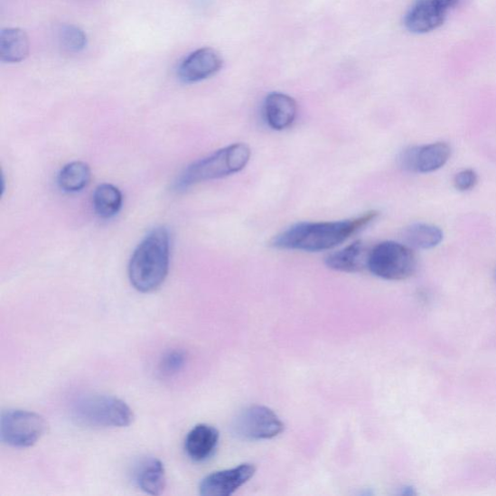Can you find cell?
Here are the masks:
<instances>
[{
    "instance_id": "cell-23",
    "label": "cell",
    "mask_w": 496,
    "mask_h": 496,
    "mask_svg": "<svg viewBox=\"0 0 496 496\" xmlns=\"http://www.w3.org/2000/svg\"><path fill=\"white\" fill-rule=\"evenodd\" d=\"M401 494H404V495H414V494H416V492H415V491H414L413 488H411V487H407V488H405L404 490H402Z\"/></svg>"
},
{
    "instance_id": "cell-11",
    "label": "cell",
    "mask_w": 496,
    "mask_h": 496,
    "mask_svg": "<svg viewBox=\"0 0 496 496\" xmlns=\"http://www.w3.org/2000/svg\"><path fill=\"white\" fill-rule=\"evenodd\" d=\"M223 66L220 53L212 48L199 49L179 66L178 77L184 84H195L216 75Z\"/></svg>"
},
{
    "instance_id": "cell-20",
    "label": "cell",
    "mask_w": 496,
    "mask_h": 496,
    "mask_svg": "<svg viewBox=\"0 0 496 496\" xmlns=\"http://www.w3.org/2000/svg\"><path fill=\"white\" fill-rule=\"evenodd\" d=\"M60 42L62 48L71 52L83 51L88 43L87 34L73 24L62 26L60 32Z\"/></svg>"
},
{
    "instance_id": "cell-2",
    "label": "cell",
    "mask_w": 496,
    "mask_h": 496,
    "mask_svg": "<svg viewBox=\"0 0 496 496\" xmlns=\"http://www.w3.org/2000/svg\"><path fill=\"white\" fill-rule=\"evenodd\" d=\"M171 238L166 227L154 228L134 250L128 265L130 284L151 293L164 284L169 273Z\"/></svg>"
},
{
    "instance_id": "cell-19",
    "label": "cell",
    "mask_w": 496,
    "mask_h": 496,
    "mask_svg": "<svg viewBox=\"0 0 496 496\" xmlns=\"http://www.w3.org/2000/svg\"><path fill=\"white\" fill-rule=\"evenodd\" d=\"M402 238L411 248L431 249L444 239V232L437 226L416 223L406 228Z\"/></svg>"
},
{
    "instance_id": "cell-21",
    "label": "cell",
    "mask_w": 496,
    "mask_h": 496,
    "mask_svg": "<svg viewBox=\"0 0 496 496\" xmlns=\"http://www.w3.org/2000/svg\"><path fill=\"white\" fill-rule=\"evenodd\" d=\"M185 360V355L182 351H170L161 359L160 370L167 375L176 374L183 369Z\"/></svg>"
},
{
    "instance_id": "cell-13",
    "label": "cell",
    "mask_w": 496,
    "mask_h": 496,
    "mask_svg": "<svg viewBox=\"0 0 496 496\" xmlns=\"http://www.w3.org/2000/svg\"><path fill=\"white\" fill-rule=\"evenodd\" d=\"M220 441V433L216 427L200 424L195 426L187 434L184 441V449L189 457L194 462H204L211 457L216 451Z\"/></svg>"
},
{
    "instance_id": "cell-15",
    "label": "cell",
    "mask_w": 496,
    "mask_h": 496,
    "mask_svg": "<svg viewBox=\"0 0 496 496\" xmlns=\"http://www.w3.org/2000/svg\"><path fill=\"white\" fill-rule=\"evenodd\" d=\"M136 482L141 491L160 495L166 488V471L163 462L151 458L143 461L136 471Z\"/></svg>"
},
{
    "instance_id": "cell-4",
    "label": "cell",
    "mask_w": 496,
    "mask_h": 496,
    "mask_svg": "<svg viewBox=\"0 0 496 496\" xmlns=\"http://www.w3.org/2000/svg\"><path fill=\"white\" fill-rule=\"evenodd\" d=\"M71 416L76 424L93 428L126 427L136 418L126 402L100 394L78 398L71 407Z\"/></svg>"
},
{
    "instance_id": "cell-8",
    "label": "cell",
    "mask_w": 496,
    "mask_h": 496,
    "mask_svg": "<svg viewBox=\"0 0 496 496\" xmlns=\"http://www.w3.org/2000/svg\"><path fill=\"white\" fill-rule=\"evenodd\" d=\"M233 430L246 440L272 439L285 431V424L272 409L253 406L238 415Z\"/></svg>"
},
{
    "instance_id": "cell-12",
    "label": "cell",
    "mask_w": 496,
    "mask_h": 496,
    "mask_svg": "<svg viewBox=\"0 0 496 496\" xmlns=\"http://www.w3.org/2000/svg\"><path fill=\"white\" fill-rule=\"evenodd\" d=\"M297 112V102L285 93L272 92L265 99V119L267 126L274 130L281 131L290 127Z\"/></svg>"
},
{
    "instance_id": "cell-17",
    "label": "cell",
    "mask_w": 496,
    "mask_h": 496,
    "mask_svg": "<svg viewBox=\"0 0 496 496\" xmlns=\"http://www.w3.org/2000/svg\"><path fill=\"white\" fill-rule=\"evenodd\" d=\"M91 180V170L83 161H73L61 168L58 176L60 190L65 193H78L86 189Z\"/></svg>"
},
{
    "instance_id": "cell-10",
    "label": "cell",
    "mask_w": 496,
    "mask_h": 496,
    "mask_svg": "<svg viewBox=\"0 0 496 496\" xmlns=\"http://www.w3.org/2000/svg\"><path fill=\"white\" fill-rule=\"evenodd\" d=\"M256 473L257 468L251 463L213 473L200 482L199 492L203 496H230L247 484Z\"/></svg>"
},
{
    "instance_id": "cell-6",
    "label": "cell",
    "mask_w": 496,
    "mask_h": 496,
    "mask_svg": "<svg viewBox=\"0 0 496 496\" xmlns=\"http://www.w3.org/2000/svg\"><path fill=\"white\" fill-rule=\"evenodd\" d=\"M47 432V422L35 412L9 409L0 419V437L13 448H30Z\"/></svg>"
},
{
    "instance_id": "cell-1",
    "label": "cell",
    "mask_w": 496,
    "mask_h": 496,
    "mask_svg": "<svg viewBox=\"0 0 496 496\" xmlns=\"http://www.w3.org/2000/svg\"><path fill=\"white\" fill-rule=\"evenodd\" d=\"M379 216L378 211H370L363 216L333 222H302L288 228L271 241L277 249L319 252L329 250L339 245Z\"/></svg>"
},
{
    "instance_id": "cell-22",
    "label": "cell",
    "mask_w": 496,
    "mask_h": 496,
    "mask_svg": "<svg viewBox=\"0 0 496 496\" xmlns=\"http://www.w3.org/2000/svg\"><path fill=\"white\" fill-rule=\"evenodd\" d=\"M478 183V176L474 170L466 169L455 175L454 184L459 192H464L474 189Z\"/></svg>"
},
{
    "instance_id": "cell-16",
    "label": "cell",
    "mask_w": 496,
    "mask_h": 496,
    "mask_svg": "<svg viewBox=\"0 0 496 496\" xmlns=\"http://www.w3.org/2000/svg\"><path fill=\"white\" fill-rule=\"evenodd\" d=\"M30 39L21 29L9 28L0 33V60L7 63H17L28 58Z\"/></svg>"
},
{
    "instance_id": "cell-3",
    "label": "cell",
    "mask_w": 496,
    "mask_h": 496,
    "mask_svg": "<svg viewBox=\"0 0 496 496\" xmlns=\"http://www.w3.org/2000/svg\"><path fill=\"white\" fill-rule=\"evenodd\" d=\"M250 156V147L247 144L238 143L225 146L187 167L178 178L175 189L184 192L200 182L234 175L245 169Z\"/></svg>"
},
{
    "instance_id": "cell-9",
    "label": "cell",
    "mask_w": 496,
    "mask_h": 496,
    "mask_svg": "<svg viewBox=\"0 0 496 496\" xmlns=\"http://www.w3.org/2000/svg\"><path fill=\"white\" fill-rule=\"evenodd\" d=\"M451 149L446 143H434L408 147L398 158L401 168L413 173H432L444 167L450 159Z\"/></svg>"
},
{
    "instance_id": "cell-14",
    "label": "cell",
    "mask_w": 496,
    "mask_h": 496,
    "mask_svg": "<svg viewBox=\"0 0 496 496\" xmlns=\"http://www.w3.org/2000/svg\"><path fill=\"white\" fill-rule=\"evenodd\" d=\"M370 249L361 240L333 252L326 258L329 269L342 273H358L368 269Z\"/></svg>"
},
{
    "instance_id": "cell-5",
    "label": "cell",
    "mask_w": 496,
    "mask_h": 496,
    "mask_svg": "<svg viewBox=\"0 0 496 496\" xmlns=\"http://www.w3.org/2000/svg\"><path fill=\"white\" fill-rule=\"evenodd\" d=\"M368 269L387 280H404L416 272L417 258L407 245L383 241L370 251Z\"/></svg>"
},
{
    "instance_id": "cell-7",
    "label": "cell",
    "mask_w": 496,
    "mask_h": 496,
    "mask_svg": "<svg viewBox=\"0 0 496 496\" xmlns=\"http://www.w3.org/2000/svg\"><path fill=\"white\" fill-rule=\"evenodd\" d=\"M467 0H415L405 18L408 32L415 34L432 33L444 24L450 13Z\"/></svg>"
},
{
    "instance_id": "cell-18",
    "label": "cell",
    "mask_w": 496,
    "mask_h": 496,
    "mask_svg": "<svg viewBox=\"0 0 496 496\" xmlns=\"http://www.w3.org/2000/svg\"><path fill=\"white\" fill-rule=\"evenodd\" d=\"M124 196L117 186L110 183L98 185L92 195V205L101 219H111L123 208Z\"/></svg>"
}]
</instances>
